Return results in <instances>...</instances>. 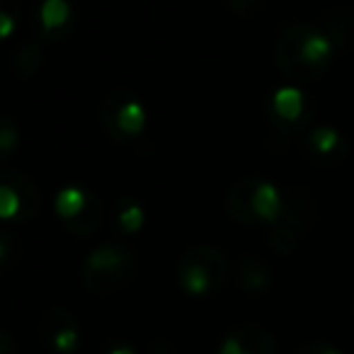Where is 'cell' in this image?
<instances>
[{
    "mask_svg": "<svg viewBox=\"0 0 354 354\" xmlns=\"http://www.w3.org/2000/svg\"><path fill=\"white\" fill-rule=\"evenodd\" d=\"M333 41L318 25L296 20L281 30L274 44V64L289 80L308 83L318 80L333 61Z\"/></svg>",
    "mask_w": 354,
    "mask_h": 354,
    "instance_id": "1",
    "label": "cell"
},
{
    "mask_svg": "<svg viewBox=\"0 0 354 354\" xmlns=\"http://www.w3.org/2000/svg\"><path fill=\"white\" fill-rule=\"evenodd\" d=\"M223 207H226L228 216L243 226L270 228L279 218L281 207H284V194L267 177L245 175L238 177L228 187Z\"/></svg>",
    "mask_w": 354,
    "mask_h": 354,
    "instance_id": "2",
    "label": "cell"
},
{
    "mask_svg": "<svg viewBox=\"0 0 354 354\" xmlns=\"http://www.w3.org/2000/svg\"><path fill=\"white\" fill-rule=\"evenodd\" d=\"M281 194H284V207L279 218L267 228L265 241L279 255H291L299 248L301 238L308 233V228H313V223L318 221L320 209L313 192L301 185H286Z\"/></svg>",
    "mask_w": 354,
    "mask_h": 354,
    "instance_id": "3",
    "label": "cell"
},
{
    "mask_svg": "<svg viewBox=\"0 0 354 354\" xmlns=\"http://www.w3.org/2000/svg\"><path fill=\"white\" fill-rule=\"evenodd\" d=\"M177 284L192 296L218 294L231 277V260L218 245L199 243L177 257Z\"/></svg>",
    "mask_w": 354,
    "mask_h": 354,
    "instance_id": "4",
    "label": "cell"
},
{
    "mask_svg": "<svg viewBox=\"0 0 354 354\" xmlns=\"http://www.w3.org/2000/svg\"><path fill=\"white\" fill-rule=\"evenodd\" d=\"M138 257L133 248L124 243H102L85 257L80 267V281L93 294H112L136 277Z\"/></svg>",
    "mask_w": 354,
    "mask_h": 354,
    "instance_id": "5",
    "label": "cell"
},
{
    "mask_svg": "<svg viewBox=\"0 0 354 354\" xmlns=\"http://www.w3.org/2000/svg\"><path fill=\"white\" fill-rule=\"evenodd\" d=\"M97 119L112 141L127 143L136 138L146 127V107L136 93L127 88H114L100 102Z\"/></svg>",
    "mask_w": 354,
    "mask_h": 354,
    "instance_id": "6",
    "label": "cell"
},
{
    "mask_svg": "<svg viewBox=\"0 0 354 354\" xmlns=\"http://www.w3.org/2000/svg\"><path fill=\"white\" fill-rule=\"evenodd\" d=\"M265 114L277 138L296 136V143L310 129L313 104L306 100L299 88H277L265 102Z\"/></svg>",
    "mask_w": 354,
    "mask_h": 354,
    "instance_id": "7",
    "label": "cell"
},
{
    "mask_svg": "<svg viewBox=\"0 0 354 354\" xmlns=\"http://www.w3.org/2000/svg\"><path fill=\"white\" fill-rule=\"evenodd\" d=\"M39 187L30 177L25 172L3 170V180H0V214H3V218L15 223H30L39 214Z\"/></svg>",
    "mask_w": 354,
    "mask_h": 354,
    "instance_id": "8",
    "label": "cell"
},
{
    "mask_svg": "<svg viewBox=\"0 0 354 354\" xmlns=\"http://www.w3.org/2000/svg\"><path fill=\"white\" fill-rule=\"evenodd\" d=\"M296 146L306 160L318 167H337L349 156L347 136L333 127H310Z\"/></svg>",
    "mask_w": 354,
    "mask_h": 354,
    "instance_id": "9",
    "label": "cell"
},
{
    "mask_svg": "<svg viewBox=\"0 0 354 354\" xmlns=\"http://www.w3.org/2000/svg\"><path fill=\"white\" fill-rule=\"evenodd\" d=\"M39 337L51 352L73 354L80 342V323L68 308L51 306L39 318Z\"/></svg>",
    "mask_w": 354,
    "mask_h": 354,
    "instance_id": "10",
    "label": "cell"
},
{
    "mask_svg": "<svg viewBox=\"0 0 354 354\" xmlns=\"http://www.w3.org/2000/svg\"><path fill=\"white\" fill-rule=\"evenodd\" d=\"M218 354H277V339L262 325L243 323L226 335Z\"/></svg>",
    "mask_w": 354,
    "mask_h": 354,
    "instance_id": "11",
    "label": "cell"
},
{
    "mask_svg": "<svg viewBox=\"0 0 354 354\" xmlns=\"http://www.w3.org/2000/svg\"><path fill=\"white\" fill-rule=\"evenodd\" d=\"M315 25L328 35L337 51L354 49V6H333L318 15Z\"/></svg>",
    "mask_w": 354,
    "mask_h": 354,
    "instance_id": "12",
    "label": "cell"
},
{
    "mask_svg": "<svg viewBox=\"0 0 354 354\" xmlns=\"http://www.w3.org/2000/svg\"><path fill=\"white\" fill-rule=\"evenodd\" d=\"M233 277H236V284L241 286L245 294H262V291L270 289L272 281H274L270 265L257 255H241L238 257Z\"/></svg>",
    "mask_w": 354,
    "mask_h": 354,
    "instance_id": "13",
    "label": "cell"
},
{
    "mask_svg": "<svg viewBox=\"0 0 354 354\" xmlns=\"http://www.w3.org/2000/svg\"><path fill=\"white\" fill-rule=\"evenodd\" d=\"M93 194L95 192L78 187V185H68V187L59 189L54 197V209H56V216L61 218V223H68L73 218H78L85 212V207L90 204Z\"/></svg>",
    "mask_w": 354,
    "mask_h": 354,
    "instance_id": "14",
    "label": "cell"
},
{
    "mask_svg": "<svg viewBox=\"0 0 354 354\" xmlns=\"http://www.w3.org/2000/svg\"><path fill=\"white\" fill-rule=\"evenodd\" d=\"M143 207L133 197H119L112 209V228L122 236H133L143 226Z\"/></svg>",
    "mask_w": 354,
    "mask_h": 354,
    "instance_id": "15",
    "label": "cell"
},
{
    "mask_svg": "<svg viewBox=\"0 0 354 354\" xmlns=\"http://www.w3.org/2000/svg\"><path fill=\"white\" fill-rule=\"evenodd\" d=\"M41 61H44V49H41V44L35 39H27L15 46V51H12V56H10V68H12V73L20 75V78H32V75L39 71Z\"/></svg>",
    "mask_w": 354,
    "mask_h": 354,
    "instance_id": "16",
    "label": "cell"
},
{
    "mask_svg": "<svg viewBox=\"0 0 354 354\" xmlns=\"http://www.w3.org/2000/svg\"><path fill=\"white\" fill-rule=\"evenodd\" d=\"M37 12H39L41 35H54V32L61 35V30L71 22V6L66 0H44Z\"/></svg>",
    "mask_w": 354,
    "mask_h": 354,
    "instance_id": "17",
    "label": "cell"
},
{
    "mask_svg": "<svg viewBox=\"0 0 354 354\" xmlns=\"http://www.w3.org/2000/svg\"><path fill=\"white\" fill-rule=\"evenodd\" d=\"M100 223H102V202H100L97 194H93L90 204L85 207V212L80 214L78 218H73V221L64 223V228L68 233H73V236L88 238V236H93V233L97 231Z\"/></svg>",
    "mask_w": 354,
    "mask_h": 354,
    "instance_id": "18",
    "label": "cell"
},
{
    "mask_svg": "<svg viewBox=\"0 0 354 354\" xmlns=\"http://www.w3.org/2000/svg\"><path fill=\"white\" fill-rule=\"evenodd\" d=\"M20 3L15 0H8L6 6L0 8V37H8L12 32V27L20 20Z\"/></svg>",
    "mask_w": 354,
    "mask_h": 354,
    "instance_id": "19",
    "label": "cell"
},
{
    "mask_svg": "<svg viewBox=\"0 0 354 354\" xmlns=\"http://www.w3.org/2000/svg\"><path fill=\"white\" fill-rule=\"evenodd\" d=\"M20 248H22V243L15 238V233L12 231L3 233V236H0V265H6V267L10 265V262L20 255Z\"/></svg>",
    "mask_w": 354,
    "mask_h": 354,
    "instance_id": "20",
    "label": "cell"
},
{
    "mask_svg": "<svg viewBox=\"0 0 354 354\" xmlns=\"http://www.w3.org/2000/svg\"><path fill=\"white\" fill-rule=\"evenodd\" d=\"M15 143H17V129L12 124V119L6 117L3 124H0V151H3V158H10V151L15 148Z\"/></svg>",
    "mask_w": 354,
    "mask_h": 354,
    "instance_id": "21",
    "label": "cell"
},
{
    "mask_svg": "<svg viewBox=\"0 0 354 354\" xmlns=\"http://www.w3.org/2000/svg\"><path fill=\"white\" fill-rule=\"evenodd\" d=\"M226 8L238 15H250L262 8V0H226Z\"/></svg>",
    "mask_w": 354,
    "mask_h": 354,
    "instance_id": "22",
    "label": "cell"
},
{
    "mask_svg": "<svg viewBox=\"0 0 354 354\" xmlns=\"http://www.w3.org/2000/svg\"><path fill=\"white\" fill-rule=\"evenodd\" d=\"M296 354H342V352H339L335 344H328V342H308Z\"/></svg>",
    "mask_w": 354,
    "mask_h": 354,
    "instance_id": "23",
    "label": "cell"
},
{
    "mask_svg": "<svg viewBox=\"0 0 354 354\" xmlns=\"http://www.w3.org/2000/svg\"><path fill=\"white\" fill-rule=\"evenodd\" d=\"M0 354H17L15 335L10 330H0Z\"/></svg>",
    "mask_w": 354,
    "mask_h": 354,
    "instance_id": "24",
    "label": "cell"
},
{
    "mask_svg": "<svg viewBox=\"0 0 354 354\" xmlns=\"http://www.w3.org/2000/svg\"><path fill=\"white\" fill-rule=\"evenodd\" d=\"M151 354H175V349H172V344H167V342H156L151 347Z\"/></svg>",
    "mask_w": 354,
    "mask_h": 354,
    "instance_id": "25",
    "label": "cell"
},
{
    "mask_svg": "<svg viewBox=\"0 0 354 354\" xmlns=\"http://www.w3.org/2000/svg\"><path fill=\"white\" fill-rule=\"evenodd\" d=\"M107 354H136V352H133V349L129 347V344H122V342H117V344H109Z\"/></svg>",
    "mask_w": 354,
    "mask_h": 354,
    "instance_id": "26",
    "label": "cell"
},
{
    "mask_svg": "<svg viewBox=\"0 0 354 354\" xmlns=\"http://www.w3.org/2000/svg\"><path fill=\"white\" fill-rule=\"evenodd\" d=\"M352 315H354V299H352Z\"/></svg>",
    "mask_w": 354,
    "mask_h": 354,
    "instance_id": "27",
    "label": "cell"
}]
</instances>
